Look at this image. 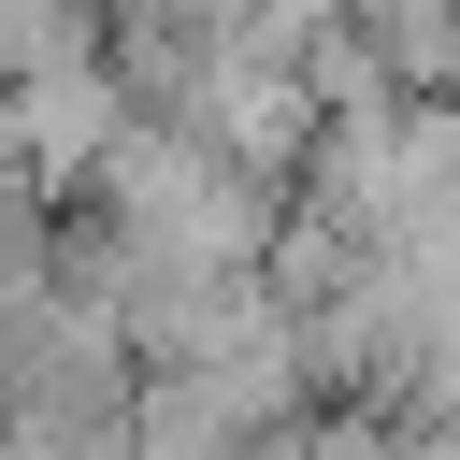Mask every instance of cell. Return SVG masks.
<instances>
[{
	"label": "cell",
	"instance_id": "1",
	"mask_svg": "<svg viewBox=\"0 0 460 460\" xmlns=\"http://www.w3.org/2000/svg\"><path fill=\"white\" fill-rule=\"evenodd\" d=\"M288 460H402V417H388V402H316V417L288 431Z\"/></svg>",
	"mask_w": 460,
	"mask_h": 460
},
{
	"label": "cell",
	"instance_id": "2",
	"mask_svg": "<svg viewBox=\"0 0 460 460\" xmlns=\"http://www.w3.org/2000/svg\"><path fill=\"white\" fill-rule=\"evenodd\" d=\"M259 460H288V446H259Z\"/></svg>",
	"mask_w": 460,
	"mask_h": 460
}]
</instances>
